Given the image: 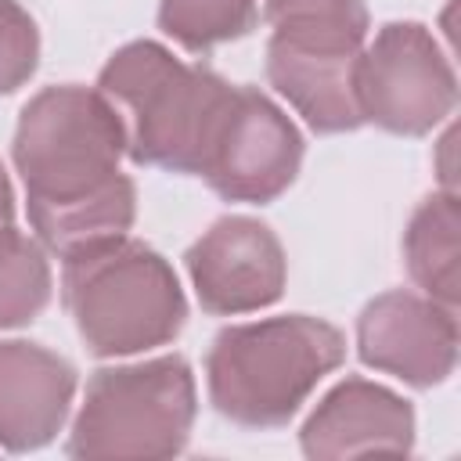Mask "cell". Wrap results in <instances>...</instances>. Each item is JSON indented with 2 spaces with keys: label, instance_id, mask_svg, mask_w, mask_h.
<instances>
[{
  "label": "cell",
  "instance_id": "obj_1",
  "mask_svg": "<svg viewBox=\"0 0 461 461\" xmlns=\"http://www.w3.org/2000/svg\"><path fill=\"white\" fill-rule=\"evenodd\" d=\"M122 155L126 119L101 90L61 83L25 101L11 158L43 249L65 259L130 234L137 187L119 169Z\"/></svg>",
  "mask_w": 461,
  "mask_h": 461
},
{
  "label": "cell",
  "instance_id": "obj_2",
  "mask_svg": "<svg viewBox=\"0 0 461 461\" xmlns=\"http://www.w3.org/2000/svg\"><path fill=\"white\" fill-rule=\"evenodd\" d=\"M97 90L126 108V155L137 166L202 176L234 83L180 61L155 40H133L104 61Z\"/></svg>",
  "mask_w": 461,
  "mask_h": 461
},
{
  "label": "cell",
  "instance_id": "obj_3",
  "mask_svg": "<svg viewBox=\"0 0 461 461\" xmlns=\"http://www.w3.org/2000/svg\"><path fill=\"white\" fill-rule=\"evenodd\" d=\"M342 360L346 335L324 317L285 313L230 324L205 353L209 403L241 429H281Z\"/></svg>",
  "mask_w": 461,
  "mask_h": 461
},
{
  "label": "cell",
  "instance_id": "obj_4",
  "mask_svg": "<svg viewBox=\"0 0 461 461\" xmlns=\"http://www.w3.org/2000/svg\"><path fill=\"white\" fill-rule=\"evenodd\" d=\"M61 303L94 357L166 346L187 324L176 270L162 252L130 234L65 256Z\"/></svg>",
  "mask_w": 461,
  "mask_h": 461
},
{
  "label": "cell",
  "instance_id": "obj_5",
  "mask_svg": "<svg viewBox=\"0 0 461 461\" xmlns=\"http://www.w3.org/2000/svg\"><path fill=\"white\" fill-rule=\"evenodd\" d=\"M198 414L191 364L180 353L90 375L68 432L79 461H162L184 454Z\"/></svg>",
  "mask_w": 461,
  "mask_h": 461
},
{
  "label": "cell",
  "instance_id": "obj_6",
  "mask_svg": "<svg viewBox=\"0 0 461 461\" xmlns=\"http://www.w3.org/2000/svg\"><path fill=\"white\" fill-rule=\"evenodd\" d=\"M357 104L364 122L396 137L432 133L457 104V76L421 22H389L360 50Z\"/></svg>",
  "mask_w": 461,
  "mask_h": 461
},
{
  "label": "cell",
  "instance_id": "obj_7",
  "mask_svg": "<svg viewBox=\"0 0 461 461\" xmlns=\"http://www.w3.org/2000/svg\"><path fill=\"white\" fill-rule=\"evenodd\" d=\"M303 151L299 126L259 86H234L202 180L227 202L267 205L295 184Z\"/></svg>",
  "mask_w": 461,
  "mask_h": 461
},
{
  "label": "cell",
  "instance_id": "obj_8",
  "mask_svg": "<svg viewBox=\"0 0 461 461\" xmlns=\"http://www.w3.org/2000/svg\"><path fill=\"white\" fill-rule=\"evenodd\" d=\"M198 306L212 317L267 310L285 295L288 259L277 234L252 216H220L184 256Z\"/></svg>",
  "mask_w": 461,
  "mask_h": 461
},
{
  "label": "cell",
  "instance_id": "obj_9",
  "mask_svg": "<svg viewBox=\"0 0 461 461\" xmlns=\"http://www.w3.org/2000/svg\"><path fill=\"white\" fill-rule=\"evenodd\" d=\"M357 357L414 389H432L457 364V313L429 295L393 288L357 317Z\"/></svg>",
  "mask_w": 461,
  "mask_h": 461
},
{
  "label": "cell",
  "instance_id": "obj_10",
  "mask_svg": "<svg viewBox=\"0 0 461 461\" xmlns=\"http://www.w3.org/2000/svg\"><path fill=\"white\" fill-rule=\"evenodd\" d=\"M299 447L310 461H339L364 454H411L414 407L389 385L360 375L331 385L299 429Z\"/></svg>",
  "mask_w": 461,
  "mask_h": 461
},
{
  "label": "cell",
  "instance_id": "obj_11",
  "mask_svg": "<svg viewBox=\"0 0 461 461\" xmlns=\"http://www.w3.org/2000/svg\"><path fill=\"white\" fill-rule=\"evenodd\" d=\"M76 367L54 349L25 339H0V450L29 454L47 447L72 407Z\"/></svg>",
  "mask_w": 461,
  "mask_h": 461
},
{
  "label": "cell",
  "instance_id": "obj_12",
  "mask_svg": "<svg viewBox=\"0 0 461 461\" xmlns=\"http://www.w3.org/2000/svg\"><path fill=\"white\" fill-rule=\"evenodd\" d=\"M263 18L267 47L321 61H357L371 25L364 0H263Z\"/></svg>",
  "mask_w": 461,
  "mask_h": 461
},
{
  "label": "cell",
  "instance_id": "obj_13",
  "mask_svg": "<svg viewBox=\"0 0 461 461\" xmlns=\"http://www.w3.org/2000/svg\"><path fill=\"white\" fill-rule=\"evenodd\" d=\"M457 230L461 209L454 191L421 198L403 230V263L411 281L450 310H457Z\"/></svg>",
  "mask_w": 461,
  "mask_h": 461
},
{
  "label": "cell",
  "instance_id": "obj_14",
  "mask_svg": "<svg viewBox=\"0 0 461 461\" xmlns=\"http://www.w3.org/2000/svg\"><path fill=\"white\" fill-rule=\"evenodd\" d=\"M50 263L40 241L0 227V331L36 321L50 303Z\"/></svg>",
  "mask_w": 461,
  "mask_h": 461
},
{
  "label": "cell",
  "instance_id": "obj_15",
  "mask_svg": "<svg viewBox=\"0 0 461 461\" xmlns=\"http://www.w3.org/2000/svg\"><path fill=\"white\" fill-rule=\"evenodd\" d=\"M256 18V0H158V29L191 54L249 36Z\"/></svg>",
  "mask_w": 461,
  "mask_h": 461
},
{
  "label": "cell",
  "instance_id": "obj_16",
  "mask_svg": "<svg viewBox=\"0 0 461 461\" xmlns=\"http://www.w3.org/2000/svg\"><path fill=\"white\" fill-rule=\"evenodd\" d=\"M40 65V29L18 0H0V94H14Z\"/></svg>",
  "mask_w": 461,
  "mask_h": 461
},
{
  "label": "cell",
  "instance_id": "obj_17",
  "mask_svg": "<svg viewBox=\"0 0 461 461\" xmlns=\"http://www.w3.org/2000/svg\"><path fill=\"white\" fill-rule=\"evenodd\" d=\"M11 223H14V191H11L7 169L0 166V227H11Z\"/></svg>",
  "mask_w": 461,
  "mask_h": 461
}]
</instances>
